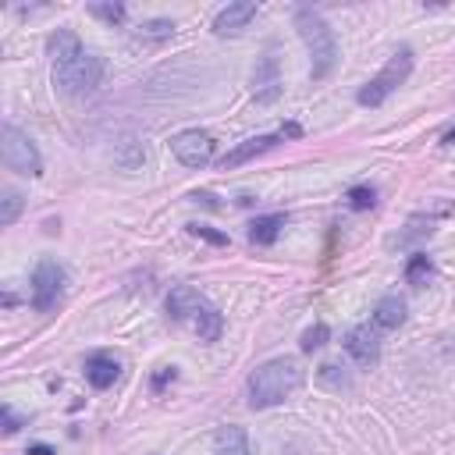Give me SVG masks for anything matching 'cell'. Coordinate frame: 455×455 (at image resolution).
<instances>
[{
    "label": "cell",
    "mask_w": 455,
    "mask_h": 455,
    "mask_svg": "<svg viewBox=\"0 0 455 455\" xmlns=\"http://www.w3.org/2000/svg\"><path fill=\"white\" fill-rule=\"evenodd\" d=\"M409 75H412V46H398V50L387 57V64L355 92V103H359V107H380Z\"/></svg>",
    "instance_id": "cell-4"
},
{
    "label": "cell",
    "mask_w": 455,
    "mask_h": 455,
    "mask_svg": "<svg viewBox=\"0 0 455 455\" xmlns=\"http://www.w3.org/2000/svg\"><path fill=\"white\" fill-rule=\"evenodd\" d=\"M188 231H192L196 238L213 242V245H228V235H220V231H213V228H206V224H188Z\"/></svg>",
    "instance_id": "cell-26"
},
{
    "label": "cell",
    "mask_w": 455,
    "mask_h": 455,
    "mask_svg": "<svg viewBox=\"0 0 455 455\" xmlns=\"http://www.w3.org/2000/svg\"><path fill=\"white\" fill-rule=\"evenodd\" d=\"M444 352H448V355H455V334L448 338V345H444Z\"/></svg>",
    "instance_id": "cell-31"
},
{
    "label": "cell",
    "mask_w": 455,
    "mask_h": 455,
    "mask_svg": "<svg viewBox=\"0 0 455 455\" xmlns=\"http://www.w3.org/2000/svg\"><path fill=\"white\" fill-rule=\"evenodd\" d=\"M295 28H299V39L306 43L309 50V60H313V82H323L334 64H338V39H334V28L327 25V18L313 7H299L295 11Z\"/></svg>",
    "instance_id": "cell-3"
},
{
    "label": "cell",
    "mask_w": 455,
    "mask_h": 455,
    "mask_svg": "<svg viewBox=\"0 0 455 455\" xmlns=\"http://www.w3.org/2000/svg\"><path fill=\"white\" fill-rule=\"evenodd\" d=\"M167 380H174V366H164V370H160V373H156V377H153V387H156V391H160V387H164V384H167Z\"/></svg>",
    "instance_id": "cell-28"
},
{
    "label": "cell",
    "mask_w": 455,
    "mask_h": 455,
    "mask_svg": "<svg viewBox=\"0 0 455 455\" xmlns=\"http://www.w3.org/2000/svg\"><path fill=\"white\" fill-rule=\"evenodd\" d=\"M117 377H121V366H117L114 355H107V352H92V355L85 359V380H89L96 391H107Z\"/></svg>",
    "instance_id": "cell-13"
},
{
    "label": "cell",
    "mask_w": 455,
    "mask_h": 455,
    "mask_svg": "<svg viewBox=\"0 0 455 455\" xmlns=\"http://www.w3.org/2000/svg\"><path fill=\"white\" fill-rule=\"evenodd\" d=\"M25 455H53V448H50V444H28Z\"/></svg>",
    "instance_id": "cell-29"
},
{
    "label": "cell",
    "mask_w": 455,
    "mask_h": 455,
    "mask_svg": "<svg viewBox=\"0 0 455 455\" xmlns=\"http://www.w3.org/2000/svg\"><path fill=\"white\" fill-rule=\"evenodd\" d=\"M306 373L295 359L288 355H277V359H267L263 366L252 370L249 377V409H270V405H281L288 395H295L302 387Z\"/></svg>",
    "instance_id": "cell-2"
},
{
    "label": "cell",
    "mask_w": 455,
    "mask_h": 455,
    "mask_svg": "<svg viewBox=\"0 0 455 455\" xmlns=\"http://www.w3.org/2000/svg\"><path fill=\"white\" fill-rule=\"evenodd\" d=\"M345 199H348V206H352V210H370V206L377 203V192H373L370 185H352Z\"/></svg>",
    "instance_id": "cell-24"
},
{
    "label": "cell",
    "mask_w": 455,
    "mask_h": 455,
    "mask_svg": "<svg viewBox=\"0 0 455 455\" xmlns=\"http://www.w3.org/2000/svg\"><path fill=\"white\" fill-rule=\"evenodd\" d=\"M327 338H331V327H327V323H313L309 331H302V341H299V345H302V352H313V348H320Z\"/></svg>",
    "instance_id": "cell-25"
},
{
    "label": "cell",
    "mask_w": 455,
    "mask_h": 455,
    "mask_svg": "<svg viewBox=\"0 0 455 455\" xmlns=\"http://www.w3.org/2000/svg\"><path fill=\"white\" fill-rule=\"evenodd\" d=\"M434 235V220L430 217H412L402 231H395L391 238H387V249H412L416 242H423V238H430Z\"/></svg>",
    "instance_id": "cell-16"
},
{
    "label": "cell",
    "mask_w": 455,
    "mask_h": 455,
    "mask_svg": "<svg viewBox=\"0 0 455 455\" xmlns=\"http://www.w3.org/2000/svg\"><path fill=\"white\" fill-rule=\"evenodd\" d=\"M171 153L185 167H206L217 156V139L203 128H185V132L171 135Z\"/></svg>",
    "instance_id": "cell-8"
},
{
    "label": "cell",
    "mask_w": 455,
    "mask_h": 455,
    "mask_svg": "<svg viewBox=\"0 0 455 455\" xmlns=\"http://www.w3.org/2000/svg\"><path fill=\"white\" fill-rule=\"evenodd\" d=\"M295 135H302V128H299L295 121H288L284 128H277V132H270V135H256V139H245V142H238L235 149H228V153L220 156V167H224V171H231V167H242V164H249L252 156H259V153H267V149H274L277 142H284V139H295Z\"/></svg>",
    "instance_id": "cell-9"
},
{
    "label": "cell",
    "mask_w": 455,
    "mask_h": 455,
    "mask_svg": "<svg viewBox=\"0 0 455 455\" xmlns=\"http://www.w3.org/2000/svg\"><path fill=\"white\" fill-rule=\"evenodd\" d=\"M256 14H259V4H252V0H235V4H228V7L217 11L213 32H217V36H242V32L252 25Z\"/></svg>",
    "instance_id": "cell-12"
},
{
    "label": "cell",
    "mask_w": 455,
    "mask_h": 455,
    "mask_svg": "<svg viewBox=\"0 0 455 455\" xmlns=\"http://www.w3.org/2000/svg\"><path fill=\"white\" fill-rule=\"evenodd\" d=\"M430 274H434L430 256H427V252H412L409 263H405V281H409L412 288H423V284L430 281Z\"/></svg>",
    "instance_id": "cell-20"
},
{
    "label": "cell",
    "mask_w": 455,
    "mask_h": 455,
    "mask_svg": "<svg viewBox=\"0 0 455 455\" xmlns=\"http://www.w3.org/2000/svg\"><path fill=\"white\" fill-rule=\"evenodd\" d=\"M441 142H444V146H455V128H448V132H444V139H441Z\"/></svg>",
    "instance_id": "cell-30"
},
{
    "label": "cell",
    "mask_w": 455,
    "mask_h": 455,
    "mask_svg": "<svg viewBox=\"0 0 455 455\" xmlns=\"http://www.w3.org/2000/svg\"><path fill=\"white\" fill-rule=\"evenodd\" d=\"M281 89H284V78H281V57H277V46L270 43V46L259 53L256 68H252V100H256L259 107H270V103H277Z\"/></svg>",
    "instance_id": "cell-7"
},
{
    "label": "cell",
    "mask_w": 455,
    "mask_h": 455,
    "mask_svg": "<svg viewBox=\"0 0 455 455\" xmlns=\"http://www.w3.org/2000/svg\"><path fill=\"white\" fill-rule=\"evenodd\" d=\"M50 60H53V85L68 96H85L103 82V57L85 50L71 28H57L50 36Z\"/></svg>",
    "instance_id": "cell-1"
},
{
    "label": "cell",
    "mask_w": 455,
    "mask_h": 455,
    "mask_svg": "<svg viewBox=\"0 0 455 455\" xmlns=\"http://www.w3.org/2000/svg\"><path fill=\"white\" fill-rule=\"evenodd\" d=\"M135 36H139L142 43H164V39L174 36V21H171V18H149V21H142V25L135 28Z\"/></svg>",
    "instance_id": "cell-19"
},
{
    "label": "cell",
    "mask_w": 455,
    "mask_h": 455,
    "mask_svg": "<svg viewBox=\"0 0 455 455\" xmlns=\"http://www.w3.org/2000/svg\"><path fill=\"white\" fill-rule=\"evenodd\" d=\"M114 164H117L121 171H142V164H146V146H142V139L132 135V132L117 135V139H114Z\"/></svg>",
    "instance_id": "cell-15"
},
{
    "label": "cell",
    "mask_w": 455,
    "mask_h": 455,
    "mask_svg": "<svg viewBox=\"0 0 455 455\" xmlns=\"http://www.w3.org/2000/svg\"><path fill=\"white\" fill-rule=\"evenodd\" d=\"M64 284H68L64 267H60L53 256H43V259L32 267V309L50 313V309L60 302Z\"/></svg>",
    "instance_id": "cell-6"
},
{
    "label": "cell",
    "mask_w": 455,
    "mask_h": 455,
    "mask_svg": "<svg viewBox=\"0 0 455 455\" xmlns=\"http://www.w3.org/2000/svg\"><path fill=\"white\" fill-rule=\"evenodd\" d=\"M206 306H210V299H206L199 288H192V284H178V288H171V295H167V313H171V320L188 323V327H196V320L203 316Z\"/></svg>",
    "instance_id": "cell-10"
},
{
    "label": "cell",
    "mask_w": 455,
    "mask_h": 455,
    "mask_svg": "<svg viewBox=\"0 0 455 455\" xmlns=\"http://www.w3.org/2000/svg\"><path fill=\"white\" fill-rule=\"evenodd\" d=\"M284 228V213H267V217H256L249 224V242L252 245H270Z\"/></svg>",
    "instance_id": "cell-18"
},
{
    "label": "cell",
    "mask_w": 455,
    "mask_h": 455,
    "mask_svg": "<svg viewBox=\"0 0 455 455\" xmlns=\"http://www.w3.org/2000/svg\"><path fill=\"white\" fill-rule=\"evenodd\" d=\"M405 323V302L398 295H384L377 306H373V327L380 331H398Z\"/></svg>",
    "instance_id": "cell-17"
},
{
    "label": "cell",
    "mask_w": 455,
    "mask_h": 455,
    "mask_svg": "<svg viewBox=\"0 0 455 455\" xmlns=\"http://www.w3.org/2000/svg\"><path fill=\"white\" fill-rule=\"evenodd\" d=\"M89 14H92V18H103L107 25H121L124 14H128V7H124V4H92Z\"/></svg>",
    "instance_id": "cell-22"
},
{
    "label": "cell",
    "mask_w": 455,
    "mask_h": 455,
    "mask_svg": "<svg viewBox=\"0 0 455 455\" xmlns=\"http://www.w3.org/2000/svg\"><path fill=\"white\" fill-rule=\"evenodd\" d=\"M316 377H320V384H327V387H334V391H345V387H352V380L334 366V363H323L320 370H316Z\"/></svg>",
    "instance_id": "cell-23"
},
{
    "label": "cell",
    "mask_w": 455,
    "mask_h": 455,
    "mask_svg": "<svg viewBox=\"0 0 455 455\" xmlns=\"http://www.w3.org/2000/svg\"><path fill=\"white\" fill-rule=\"evenodd\" d=\"M21 206H25L21 192H14V188H4V192H0V224H4V228H11V224L21 217Z\"/></svg>",
    "instance_id": "cell-21"
},
{
    "label": "cell",
    "mask_w": 455,
    "mask_h": 455,
    "mask_svg": "<svg viewBox=\"0 0 455 455\" xmlns=\"http://www.w3.org/2000/svg\"><path fill=\"white\" fill-rule=\"evenodd\" d=\"M0 416H4V434H14V430L21 427V419H18V412H14L11 405H4V409H0Z\"/></svg>",
    "instance_id": "cell-27"
},
{
    "label": "cell",
    "mask_w": 455,
    "mask_h": 455,
    "mask_svg": "<svg viewBox=\"0 0 455 455\" xmlns=\"http://www.w3.org/2000/svg\"><path fill=\"white\" fill-rule=\"evenodd\" d=\"M213 455H252V444H249L245 427H238V423L217 427V434H213Z\"/></svg>",
    "instance_id": "cell-14"
},
{
    "label": "cell",
    "mask_w": 455,
    "mask_h": 455,
    "mask_svg": "<svg viewBox=\"0 0 455 455\" xmlns=\"http://www.w3.org/2000/svg\"><path fill=\"white\" fill-rule=\"evenodd\" d=\"M345 352L359 363V366H377L380 363V338H377V327H370V323H355V327H348V334H345Z\"/></svg>",
    "instance_id": "cell-11"
},
{
    "label": "cell",
    "mask_w": 455,
    "mask_h": 455,
    "mask_svg": "<svg viewBox=\"0 0 455 455\" xmlns=\"http://www.w3.org/2000/svg\"><path fill=\"white\" fill-rule=\"evenodd\" d=\"M0 149H4L7 171L21 174V178H39L43 174V156H39L36 142L28 139V132H21L18 124L4 121V128H0Z\"/></svg>",
    "instance_id": "cell-5"
}]
</instances>
